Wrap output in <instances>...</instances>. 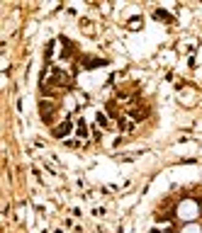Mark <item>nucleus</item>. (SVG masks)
<instances>
[{
	"label": "nucleus",
	"instance_id": "nucleus-3",
	"mask_svg": "<svg viewBox=\"0 0 202 233\" xmlns=\"http://www.w3.org/2000/svg\"><path fill=\"white\" fill-rule=\"evenodd\" d=\"M98 122H100L102 126H107V117H105V114H98Z\"/></svg>",
	"mask_w": 202,
	"mask_h": 233
},
{
	"label": "nucleus",
	"instance_id": "nucleus-1",
	"mask_svg": "<svg viewBox=\"0 0 202 233\" xmlns=\"http://www.w3.org/2000/svg\"><path fill=\"white\" fill-rule=\"evenodd\" d=\"M68 131H71V122H64L61 126H56V129H54V133H56V138H64V136H66Z\"/></svg>",
	"mask_w": 202,
	"mask_h": 233
},
{
	"label": "nucleus",
	"instance_id": "nucleus-2",
	"mask_svg": "<svg viewBox=\"0 0 202 233\" xmlns=\"http://www.w3.org/2000/svg\"><path fill=\"white\" fill-rule=\"evenodd\" d=\"M76 133H78L80 138H85V136H88V129H85V122H78V129H76Z\"/></svg>",
	"mask_w": 202,
	"mask_h": 233
}]
</instances>
